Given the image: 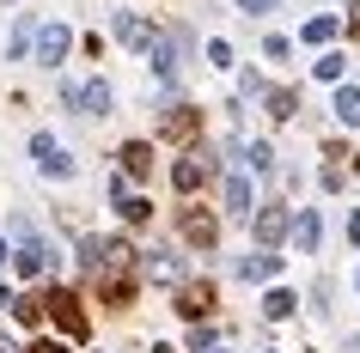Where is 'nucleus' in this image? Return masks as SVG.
Instances as JSON below:
<instances>
[{
  "label": "nucleus",
  "instance_id": "nucleus-27",
  "mask_svg": "<svg viewBox=\"0 0 360 353\" xmlns=\"http://www.w3.org/2000/svg\"><path fill=\"white\" fill-rule=\"evenodd\" d=\"M348 31H354V37H360V6H354V19H348Z\"/></svg>",
  "mask_w": 360,
  "mask_h": 353
},
{
  "label": "nucleus",
  "instance_id": "nucleus-2",
  "mask_svg": "<svg viewBox=\"0 0 360 353\" xmlns=\"http://www.w3.org/2000/svg\"><path fill=\"white\" fill-rule=\"evenodd\" d=\"M110 37L122 43V49H153V25L141 19V13H116V19H110Z\"/></svg>",
  "mask_w": 360,
  "mask_h": 353
},
{
  "label": "nucleus",
  "instance_id": "nucleus-22",
  "mask_svg": "<svg viewBox=\"0 0 360 353\" xmlns=\"http://www.w3.org/2000/svg\"><path fill=\"white\" fill-rule=\"evenodd\" d=\"M269 116H281V122H287V116H293V92H269Z\"/></svg>",
  "mask_w": 360,
  "mask_h": 353
},
{
  "label": "nucleus",
  "instance_id": "nucleus-26",
  "mask_svg": "<svg viewBox=\"0 0 360 353\" xmlns=\"http://www.w3.org/2000/svg\"><path fill=\"white\" fill-rule=\"evenodd\" d=\"M31 353H68V347H56V341H37V347H31Z\"/></svg>",
  "mask_w": 360,
  "mask_h": 353
},
{
  "label": "nucleus",
  "instance_id": "nucleus-15",
  "mask_svg": "<svg viewBox=\"0 0 360 353\" xmlns=\"http://www.w3.org/2000/svg\"><path fill=\"white\" fill-rule=\"evenodd\" d=\"M245 159H250V171H263V177L275 171V147H269V140H257V147H250Z\"/></svg>",
  "mask_w": 360,
  "mask_h": 353
},
{
  "label": "nucleus",
  "instance_id": "nucleus-12",
  "mask_svg": "<svg viewBox=\"0 0 360 353\" xmlns=\"http://www.w3.org/2000/svg\"><path fill=\"white\" fill-rule=\"evenodd\" d=\"M25 49H31V13H25V19L13 25V37H6V55L13 61H25Z\"/></svg>",
  "mask_w": 360,
  "mask_h": 353
},
{
  "label": "nucleus",
  "instance_id": "nucleus-13",
  "mask_svg": "<svg viewBox=\"0 0 360 353\" xmlns=\"http://www.w3.org/2000/svg\"><path fill=\"white\" fill-rule=\"evenodd\" d=\"M293 305H300V298L287 293V286H275V293L263 298V311H269V317H293Z\"/></svg>",
  "mask_w": 360,
  "mask_h": 353
},
{
  "label": "nucleus",
  "instance_id": "nucleus-8",
  "mask_svg": "<svg viewBox=\"0 0 360 353\" xmlns=\"http://www.w3.org/2000/svg\"><path fill=\"white\" fill-rule=\"evenodd\" d=\"M122 171H129V177H147L153 171V147L147 140H129V147H122Z\"/></svg>",
  "mask_w": 360,
  "mask_h": 353
},
{
  "label": "nucleus",
  "instance_id": "nucleus-16",
  "mask_svg": "<svg viewBox=\"0 0 360 353\" xmlns=\"http://www.w3.org/2000/svg\"><path fill=\"white\" fill-rule=\"evenodd\" d=\"M184 232H190L195 244H214V220H208V213H190V220H184Z\"/></svg>",
  "mask_w": 360,
  "mask_h": 353
},
{
  "label": "nucleus",
  "instance_id": "nucleus-14",
  "mask_svg": "<svg viewBox=\"0 0 360 353\" xmlns=\"http://www.w3.org/2000/svg\"><path fill=\"white\" fill-rule=\"evenodd\" d=\"M147 274H153V280H177V256L153 250V256H147Z\"/></svg>",
  "mask_w": 360,
  "mask_h": 353
},
{
  "label": "nucleus",
  "instance_id": "nucleus-28",
  "mask_svg": "<svg viewBox=\"0 0 360 353\" xmlns=\"http://www.w3.org/2000/svg\"><path fill=\"white\" fill-rule=\"evenodd\" d=\"M0 262H13V256H6V244H0Z\"/></svg>",
  "mask_w": 360,
  "mask_h": 353
},
{
  "label": "nucleus",
  "instance_id": "nucleus-21",
  "mask_svg": "<svg viewBox=\"0 0 360 353\" xmlns=\"http://www.w3.org/2000/svg\"><path fill=\"white\" fill-rule=\"evenodd\" d=\"M208 311V293H202V286H190V293H184V317H202Z\"/></svg>",
  "mask_w": 360,
  "mask_h": 353
},
{
  "label": "nucleus",
  "instance_id": "nucleus-9",
  "mask_svg": "<svg viewBox=\"0 0 360 353\" xmlns=\"http://www.w3.org/2000/svg\"><path fill=\"white\" fill-rule=\"evenodd\" d=\"M226 213L232 220H250V183L245 177H226Z\"/></svg>",
  "mask_w": 360,
  "mask_h": 353
},
{
  "label": "nucleus",
  "instance_id": "nucleus-29",
  "mask_svg": "<svg viewBox=\"0 0 360 353\" xmlns=\"http://www.w3.org/2000/svg\"><path fill=\"white\" fill-rule=\"evenodd\" d=\"M208 353H226V347H208Z\"/></svg>",
  "mask_w": 360,
  "mask_h": 353
},
{
  "label": "nucleus",
  "instance_id": "nucleus-4",
  "mask_svg": "<svg viewBox=\"0 0 360 353\" xmlns=\"http://www.w3.org/2000/svg\"><path fill=\"white\" fill-rule=\"evenodd\" d=\"M43 256H49V250H43V244H37V238H31V232L19 225V256H13V268H19L25 280H31V274H43Z\"/></svg>",
  "mask_w": 360,
  "mask_h": 353
},
{
  "label": "nucleus",
  "instance_id": "nucleus-18",
  "mask_svg": "<svg viewBox=\"0 0 360 353\" xmlns=\"http://www.w3.org/2000/svg\"><path fill=\"white\" fill-rule=\"evenodd\" d=\"M336 31H342L336 19H311V25H305V43H330V37H336Z\"/></svg>",
  "mask_w": 360,
  "mask_h": 353
},
{
  "label": "nucleus",
  "instance_id": "nucleus-25",
  "mask_svg": "<svg viewBox=\"0 0 360 353\" xmlns=\"http://www.w3.org/2000/svg\"><path fill=\"white\" fill-rule=\"evenodd\" d=\"M348 238H354V250H360V213H354V220H348Z\"/></svg>",
  "mask_w": 360,
  "mask_h": 353
},
{
  "label": "nucleus",
  "instance_id": "nucleus-23",
  "mask_svg": "<svg viewBox=\"0 0 360 353\" xmlns=\"http://www.w3.org/2000/svg\"><path fill=\"white\" fill-rule=\"evenodd\" d=\"M208 61H214V67H232V49H226L220 37H214V43H208Z\"/></svg>",
  "mask_w": 360,
  "mask_h": 353
},
{
  "label": "nucleus",
  "instance_id": "nucleus-19",
  "mask_svg": "<svg viewBox=\"0 0 360 353\" xmlns=\"http://www.w3.org/2000/svg\"><path fill=\"white\" fill-rule=\"evenodd\" d=\"M342 67H348V61H342L336 49H330V55H318V79H342Z\"/></svg>",
  "mask_w": 360,
  "mask_h": 353
},
{
  "label": "nucleus",
  "instance_id": "nucleus-20",
  "mask_svg": "<svg viewBox=\"0 0 360 353\" xmlns=\"http://www.w3.org/2000/svg\"><path fill=\"white\" fill-rule=\"evenodd\" d=\"M202 183V165H195V159H184V165H177V189H195Z\"/></svg>",
  "mask_w": 360,
  "mask_h": 353
},
{
  "label": "nucleus",
  "instance_id": "nucleus-3",
  "mask_svg": "<svg viewBox=\"0 0 360 353\" xmlns=\"http://www.w3.org/2000/svg\"><path fill=\"white\" fill-rule=\"evenodd\" d=\"M74 104H79V116H110V79H86V86H79L74 92Z\"/></svg>",
  "mask_w": 360,
  "mask_h": 353
},
{
  "label": "nucleus",
  "instance_id": "nucleus-1",
  "mask_svg": "<svg viewBox=\"0 0 360 353\" xmlns=\"http://www.w3.org/2000/svg\"><path fill=\"white\" fill-rule=\"evenodd\" d=\"M68 49H74V31H68V25H43V31H37V61H43V67H61Z\"/></svg>",
  "mask_w": 360,
  "mask_h": 353
},
{
  "label": "nucleus",
  "instance_id": "nucleus-11",
  "mask_svg": "<svg viewBox=\"0 0 360 353\" xmlns=\"http://www.w3.org/2000/svg\"><path fill=\"white\" fill-rule=\"evenodd\" d=\"M336 116L348 122V128H360V92H354V86H342V92H336Z\"/></svg>",
  "mask_w": 360,
  "mask_h": 353
},
{
  "label": "nucleus",
  "instance_id": "nucleus-24",
  "mask_svg": "<svg viewBox=\"0 0 360 353\" xmlns=\"http://www.w3.org/2000/svg\"><path fill=\"white\" fill-rule=\"evenodd\" d=\"M281 0H238V13H275Z\"/></svg>",
  "mask_w": 360,
  "mask_h": 353
},
{
  "label": "nucleus",
  "instance_id": "nucleus-17",
  "mask_svg": "<svg viewBox=\"0 0 360 353\" xmlns=\"http://www.w3.org/2000/svg\"><path fill=\"white\" fill-rule=\"evenodd\" d=\"M43 177H74V159H68V152H49V159H43Z\"/></svg>",
  "mask_w": 360,
  "mask_h": 353
},
{
  "label": "nucleus",
  "instance_id": "nucleus-7",
  "mask_svg": "<svg viewBox=\"0 0 360 353\" xmlns=\"http://www.w3.org/2000/svg\"><path fill=\"white\" fill-rule=\"evenodd\" d=\"M49 311H56V323H61L68 335H86V317L74 311V298H68V293H56V298H49Z\"/></svg>",
  "mask_w": 360,
  "mask_h": 353
},
{
  "label": "nucleus",
  "instance_id": "nucleus-10",
  "mask_svg": "<svg viewBox=\"0 0 360 353\" xmlns=\"http://www.w3.org/2000/svg\"><path fill=\"white\" fill-rule=\"evenodd\" d=\"M238 274H245V280H275V274H281V256H269V250H257V256H250L245 268H238Z\"/></svg>",
  "mask_w": 360,
  "mask_h": 353
},
{
  "label": "nucleus",
  "instance_id": "nucleus-5",
  "mask_svg": "<svg viewBox=\"0 0 360 353\" xmlns=\"http://www.w3.org/2000/svg\"><path fill=\"white\" fill-rule=\"evenodd\" d=\"M318 238H323V220H318V207H311V213H300V220H293V250H305V256H311V250H318Z\"/></svg>",
  "mask_w": 360,
  "mask_h": 353
},
{
  "label": "nucleus",
  "instance_id": "nucleus-6",
  "mask_svg": "<svg viewBox=\"0 0 360 353\" xmlns=\"http://www.w3.org/2000/svg\"><path fill=\"white\" fill-rule=\"evenodd\" d=\"M281 238H287V213L281 207H263V213H257V244L269 250V244H281Z\"/></svg>",
  "mask_w": 360,
  "mask_h": 353
}]
</instances>
